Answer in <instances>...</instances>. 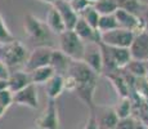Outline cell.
<instances>
[{
  "instance_id": "obj_36",
  "label": "cell",
  "mask_w": 148,
  "mask_h": 129,
  "mask_svg": "<svg viewBox=\"0 0 148 129\" xmlns=\"http://www.w3.org/2000/svg\"><path fill=\"white\" fill-rule=\"evenodd\" d=\"M7 88V80H0V90Z\"/></svg>"
},
{
  "instance_id": "obj_32",
  "label": "cell",
  "mask_w": 148,
  "mask_h": 129,
  "mask_svg": "<svg viewBox=\"0 0 148 129\" xmlns=\"http://www.w3.org/2000/svg\"><path fill=\"white\" fill-rule=\"evenodd\" d=\"M77 87L75 79L70 75H66L63 77V89L67 92H71V93H75V89Z\"/></svg>"
},
{
  "instance_id": "obj_40",
  "label": "cell",
  "mask_w": 148,
  "mask_h": 129,
  "mask_svg": "<svg viewBox=\"0 0 148 129\" xmlns=\"http://www.w3.org/2000/svg\"><path fill=\"white\" fill-rule=\"evenodd\" d=\"M89 1H92V3H94V1H95V0H89Z\"/></svg>"
},
{
  "instance_id": "obj_33",
  "label": "cell",
  "mask_w": 148,
  "mask_h": 129,
  "mask_svg": "<svg viewBox=\"0 0 148 129\" xmlns=\"http://www.w3.org/2000/svg\"><path fill=\"white\" fill-rule=\"evenodd\" d=\"M9 74H10V70L7 67V65L0 61V80H7Z\"/></svg>"
},
{
  "instance_id": "obj_41",
  "label": "cell",
  "mask_w": 148,
  "mask_h": 129,
  "mask_svg": "<svg viewBox=\"0 0 148 129\" xmlns=\"http://www.w3.org/2000/svg\"><path fill=\"white\" fill-rule=\"evenodd\" d=\"M64 1H71V0H64Z\"/></svg>"
},
{
  "instance_id": "obj_21",
  "label": "cell",
  "mask_w": 148,
  "mask_h": 129,
  "mask_svg": "<svg viewBox=\"0 0 148 129\" xmlns=\"http://www.w3.org/2000/svg\"><path fill=\"white\" fill-rule=\"evenodd\" d=\"M111 48V53H112L113 61H115V65L119 70H122L125 68V66L130 62L132 59V54H130V50L127 48Z\"/></svg>"
},
{
  "instance_id": "obj_26",
  "label": "cell",
  "mask_w": 148,
  "mask_h": 129,
  "mask_svg": "<svg viewBox=\"0 0 148 129\" xmlns=\"http://www.w3.org/2000/svg\"><path fill=\"white\" fill-rule=\"evenodd\" d=\"M79 17H80L81 19H84L85 22H86L88 25L90 26L92 28H94V30H97V26H98V21H99V14L98 12L94 9V7L92 5H89L88 8H85L82 12L79 14ZM98 31V30H97Z\"/></svg>"
},
{
  "instance_id": "obj_34",
  "label": "cell",
  "mask_w": 148,
  "mask_h": 129,
  "mask_svg": "<svg viewBox=\"0 0 148 129\" xmlns=\"http://www.w3.org/2000/svg\"><path fill=\"white\" fill-rule=\"evenodd\" d=\"M82 129H98L97 128V123H95V117L93 115V112H90V116L89 119H88L86 124H85V127Z\"/></svg>"
},
{
  "instance_id": "obj_17",
  "label": "cell",
  "mask_w": 148,
  "mask_h": 129,
  "mask_svg": "<svg viewBox=\"0 0 148 129\" xmlns=\"http://www.w3.org/2000/svg\"><path fill=\"white\" fill-rule=\"evenodd\" d=\"M30 84H32L31 83V77H30V74L26 72V71H14V72H10L7 79V88L12 93H16V92L23 89V88H26Z\"/></svg>"
},
{
  "instance_id": "obj_5",
  "label": "cell",
  "mask_w": 148,
  "mask_h": 129,
  "mask_svg": "<svg viewBox=\"0 0 148 129\" xmlns=\"http://www.w3.org/2000/svg\"><path fill=\"white\" fill-rule=\"evenodd\" d=\"M53 48L49 45H38L32 49V52L28 53V57L25 62V68L26 72L36 70V68L49 66L50 62V54H52Z\"/></svg>"
},
{
  "instance_id": "obj_12",
  "label": "cell",
  "mask_w": 148,
  "mask_h": 129,
  "mask_svg": "<svg viewBox=\"0 0 148 129\" xmlns=\"http://www.w3.org/2000/svg\"><path fill=\"white\" fill-rule=\"evenodd\" d=\"M129 50L133 59L143 62L148 61V31H143L134 36Z\"/></svg>"
},
{
  "instance_id": "obj_13",
  "label": "cell",
  "mask_w": 148,
  "mask_h": 129,
  "mask_svg": "<svg viewBox=\"0 0 148 129\" xmlns=\"http://www.w3.org/2000/svg\"><path fill=\"white\" fill-rule=\"evenodd\" d=\"M53 8H56V10L59 13L62 21L66 26V30H73V27H75L76 22L79 19V16L73 12L70 3L64 1V0H57L53 4Z\"/></svg>"
},
{
  "instance_id": "obj_4",
  "label": "cell",
  "mask_w": 148,
  "mask_h": 129,
  "mask_svg": "<svg viewBox=\"0 0 148 129\" xmlns=\"http://www.w3.org/2000/svg\"><path fill=\"white\" fill-rule=\"evenodd\" d=\"M134 34L124 28H115V30L107 31L101 34V43L108 47L113 48H127L129 49L134 40Z\"/></svg>"
},
{
  "instance_id": "obj_11",
  "label": "cell",
  "mask_w": 148,
  "mask_h": 129,
  "mask_svg": "<svg viewBox=\"0 0 148 129\" xmlns=\"http://www.w3.org/2000/svg\"><path fill=\"white\" fill-rule=\"evenodd\" d=\"M13 103L21 106H26L30 108H38L39 107V97L36 85L30 84L23 89L13 93Z\"/></svg>"
},
{
  "instance_id": "obj_15",
  "label": "cell",
  "mask_w": 148,
  "mask_h": 129,
  "mask_svg": "<svg viewBox=\"0 0 148 129\" xmlns=\"http://www.w3.org/2000/svg\"><path fill=\"white\" fill-rule=\"evenodd\" d=\"M97 83H98V80L88 81V83H84V84H77V87L75 89V93L77 94V97L90 108V111H93L95 107L94 93L97 89Z\"/></svg>"
},
{
  "instance_id": "obj_38",
  "label": "cell",
  "mask_w": 148,
  "mask_h": 129,
  "mask_svg": "<svg viewBox=\"0 0 148 129\" xmlns=\"http://www.w3.org/2000/svg\"><path fill=\"white\" fill-rule=\"evenodd\" d=\"M40 1H42V3H47V4H54V3L57 1V0H40Z\"/></svg>"
},
{
  "instance_id": "obj_30",
  "label": "cell",
  "mask_w": 148,
  "mask_h": 129,
  "mask_svg": "<svg viewBox=\"0 0 148 129\" xmlns=\"http://www.w3.org/2000/svg\"><path fill=\"white\" fill-rule=\"evenodd\" d=\"M10 105H13V93L8 88L0 90V106L7 110Z\"/></svg>"
},
{
  "instance_id": "obj_39",
  "label": "cell",
  "mask_w": 148,
  "mask_h": 129,
  "mask_svg": "<svg viewBox=\"0 0 148 129\" xmlns=\"http://www.w3.org/2000/svg\"><path fill=\"white\" fill-rule=\"evenodd\" d=\"M5 111H7V110H5L4 107H1V106H0V117H1L3 115H4V114H5Z\"/></svg>"
},
{
  "instance_id": "obj_16",
  "label": "cell",
  "mask_w": 148,
  "mask_h": 129,
  "mask_svg": "<svg viewBox=\"0 0 148 129\" xmlns=\"http://www.w3.org/2000/svg\"><path fill=\"white\" fill-rule=\"evenodd\" d=\"M72 59H70L64 53H62L59 49H53L50 54L49 66L53 68L54 74L61 76H66L68 72V67Z\"/></svg>"
},
{
  "instance_id": "obj_29",
  "label": "cell",
  "mask_w": 148,
  "mask_h": 129,
  "mask_svg": "<svg viewBox=\"0 0 148 129\" xmlns=\"http://www.w3.org/2000/svg\"><path fill=\"white\" fill-rule=\"evenodd\" d=\"M16 40L14 35L9 31L8 26L5 25V21L3 18V16L0 14V45L1 44H8V43Z\"/></svg>"
},
{
  "instance_id": "obj_23",
  "label": "cell",
  "mask_w": 148,
  "mask_h": 129,
  "mask_svg": "<svg viewBox=\"0 0 148 129\" xmlns=\"http://www.w3.org/2000/svg\"><path fill=\"white\" fill-rule=\"evenodd\" d=\"M94 9L98 12L99 16H107V14H113L117 10V3L116 0H95L93 3Z\"/></svg>"
},
{
  "instance_id": "obj_6",
  "label": "cell",
  "mask_w": 148,
  "mask_h": 129,
  "mask_svg": "<svg viewBox=\"0 0 148 129\" xmlns=\"http://www.w3.org/2000/svg\"><path fill=\"white\" fill-rule=\"evenodd\" d=\"M113 16H115L120 28L130 31V32H133L134 35H138V34L146 31L144 22L142 21V18L139 16L132 14L124 9H120V8H117V10L113 13Z\"/></svg>"
},
{
  "instance_id": "obj_19",
  "label": "cell",
  "mask_w": 148,
  "mask_h": 129,
  "mask_svg": "<svg viewBox=\"0 0 148 129\" xmlns=\"http://www.w3.org/2000/svg\"><path fill=\"white\" fill-rule=\"evenodd\" d=\"M63 77L64 76H61V75H54L45 83V92H47V96L49 99H54L56 101L59 96L62 94L63 92Z\"/></svg>"
},
{
  "instance_id": "obj_22",
  "label": "cell",
  "mask_w": 148,
  "mask_h": 129,
  "mask_svg": "<svg viewBox=\"0 0 148 129\" xmlns=\"http://www.w3.org/2000/svg\"><path fill=\"white\" fill-rule=\"evenodd\" d=\"M28 74H30L31 77V83L34 85H38V84H45L54 75V71L50 66H44V67L36 68V70L31 71Z\"/></svg>"
},
{
  "instance_id": "obj_8",
  "label": "cell",
  "mask_w": 148,
  "mask_h": 129,
  "mask_svg": "<svg viewBox=\"0 0 148 129\" xmlns=\"http://www.w3.org/2000/svg\"><path fill=\"white\" fill-rule=\"evenodd\" d=\"M38 129H59L58 108L54 99H49L42 114L36 119Z\"/></svg>"
},
{
  "instance_id": "obj_37",
  "label": "cell",
  "mask_w": 148,
  "mask_h": 129,
  "mask_svg": "<svg viewBox=\"0 0 148 129\" xmlns=\"http://www.w3.org/2000/svg\"><path fill=\"white\" fill-rule=\"evenodd\" d=\"M130 1V0H116V3H117V7H121L122 4H125V3Z\"/></svg>"
},
{
  "instance_id": "obj_7",
  "label": "cell",
  "mask_w": 148,
  "mask_h": 129,
  "mask_svg": "<svg viewBox=\"0 0 148 129\" xmlns=\"http://www.w3.org/2000/svg\"><path fill=\"white\" fill-rule=\"evenodd\" d=\"M82 62L93 70L97 75H102V52H101V43H86L82 56Z\"/></svg>"
},
{
  "instance_id": "obj_28",
  "label": "cell",
  "mask_w": 148,
  "mask_h": 129,
  "mask_svg": "<svg viewBox=\"0 0 148 129\" xmlns=\"http://www.w3.org/2000/svg\"><path fill=\"white\" fill-rule=\"evenodd\" d=\"M115 129H147V128L142 124L140 120L132 115L129 117H125V119H119L117 125H116Z\"/></svg>"
},
{
  "instance_id": "obj_42",
  "label": "cell",
  "mask_w": 148,
  "mask_h": 129,
  "mask_svg": "<svg viewBox=\"0 0 148 129\" xmlns=\"http://www.w3.org/2000/svg\"><path fill=\"white\" fill-rule=\"evenodd\" d=\"M147 129H148V128H147Z\"/></svg>"
},
{
  "instance_id": "obj_35",
  "label": "cell",
  "mask_w": 148,
  "mask_h": 129,
  "mask_svg": "<svg viewBox=\"0 0 148 129\" xmlns=\"http://www.w3.org/2000/svg\"><path fill=\"white\" fill-rule=\"evenodd\" d=\"M142 18V21L144 22V26H146V31H148V5H143V9H142V13L139 16Z\"/></svg>"
},
{
  "instance_id": "obj_20",
  "label": "cell",
  "mask_w": 148,
  "mask_h": 129,
  "mask_svg": "<svg viewBox=\"0 0 148 129\" xmlns=\"http://www.w3.org/2000/svg\"><path fill=\"white\" fill-rule=\"evenodd\" d=\"M106 77L110 79V81L112 83V85L115 87V89L117 92L120 98H122V97H129L130 88H129V85H127L126 80L122 76L121 70L116 71V72H113V74H110V75H107Z\"/></svg>"
},
{
  "instance_id": "obj_31",
  "label": "cell",
  "mask_w": 148,
  "mask_h": 129,
  "mask_svg": "<svg viewBox=\"0 0 148 129\" xmlns=\"http://www.w3.org/2000/svg\"><path fill=\"white\" fill-rule=\"evenodd\" d=\"M68 3H70L71 8H72L73 12L77 14V16L85 9V8H88L89 5L93 4V3L89 1V0H71V1H68Z\"/></svg>"
},
{
  "instance_id": "obj_27",
  "label": "cell",
  "mask_w": 148,
  "mask_h": 129,
  "mask_svg": "<svg viewBox=\"0 0 148 129\" xmlns=\"http://www.w3.org/2000/svg\"><path fill=\"white\" fill-rule=\"evenodd\" d=\"M117 21H116L115 16L113 14H107V16H101L98 21V26H97V30H98L99 34L102 32H107V31L115 30L117 28Z\"/></svg>"
},
{
  "instance_id": "obj_10",
  "label": "cell",
  "mask_w": 148,
  "mask_h": 129,
  "mask_svg": "<svg viewBox=\"0 0 148 129\" xmlns=\"http://www.w3.org/2000/svg\"><path fill=\"white\" fill-rule=\"evenodd\" d=\"M95 117L97 128L98 129H115L117 125L119 117L112 107H94L90 111Z\"/></svg>"
},
{
  "instance_id": "obj_18",
  "label": "cell",
  "mask_w": 148,
  "mask_h": 129,
  "mask_svg": "<svg viewBox=\"0 0 148 129\" xmlns=\"http://www.w3.org/2000/svg\"><path fill=\"white\" fill-rule=\"evenodd\" d=\"M45 25L49 28L50 32L57 34V35H61L62 32L66 31V26H64L63 21H62L59 13L56 10V8H50L47 13V18H45Z\"/></svg>"
},
{
  "instance_id": "obj_2",
  "label": "cell",
  "mask_w": 148,
  "mask_h": 129,
  "mask_svg": "<svg viewBox=\"0 0 148 129\" xmlns=\"http://www.w3.org/2000/svg\"><path fill=\"white\" fill-rule=\"evenodd\" d=\"M58 36H59V50L62 53H64L72 61H82L85 43L72 30H66Z\"/></svg>"
},
{
  "instance_id": "obj_25",
  "label": "cell",
  "mask_w": 148,
  "mask_h": 129,
  "mask_svg": "<svg viewBox=\"0 0 148 129\" xmlns=\"http://www.w3.org/2000/svg\"><path fill=\"white\" fill-rule=\"evenodd\" d=\"M125 71L130 74L134 77H146V62L143 61H138V59H130V62L125 66L124 68Z\"/></svg>"
},
{
  "instance_id": "obj_1",
  "label": "cell",
  "mask_w": 148,
  "mask_h": 129,
  "mask_svg": "<svg viewBox=\"0 0 148 129\" xmlns=\"http://www.w3.org/2000/svg\"><path fill=\"white\" fill-rule=\"evenodd\" d=\"M28 57V50L19 40H13L8 44L0 45V61L4 62L7 67L12 68L16 66L25 65Z\"/></svg>"
},
{
  "instance_id": "obj_3",
  "label": "cell",
  "mask_w": 148,
  "mask_h": 129,
  "mask_svg": "<svg viewBox=\"0 0 148 129\" xmlns=\"http://www.w3.org/2000/svg\"><path fill=\"white\" fill-rule=\"evenodd\" d=\"M23 28L25 32L28 35V38L34 40L35 43H45L47 40H50V34L52 32L47 27L45 22L40 21L38 17H35L31 13H27L25 16Z\"/></svg>"
},
{
  "instance_id": "obj_9",
  "label": "cell",
  "mask_w": 148,
  "mask_h": 129,
  "mask_svg": "<svg viewBox=\"0 0 148 129\" xmlns=\"http://www.w3.org/2000/svg\"><path fill=\"white\" fill-rule=\"evenodd\" d=\"M67 75L72 76L76 84H84L88 81L98 80V75L93 70H90L82 61H71Z\"/></svg>"
},
{
  "instance_id": "obj_14",
  "label": "cell",
  "mask_w": 148,
  "mask_h": 129,
  "mask_svg": "<svg viewBox=\"0 0 148 129\" xmlns=\"http://www.w3.org/2000/svg\"><path fill=\"white\" fill-rule=\"evenodd\" d=\"M73 32L80 38L82 41L86 44V43H101V34L97 30L92 28L84 19H81L79 17L77 22H76L75 27H73Z\"/></svg>"
},
{
  "instance_id": "obj_24",
  "label": "cell",
  "mask_w": 148,
  "mask_h": 129,
  "mask_svg": "<svg viewBox=\"0 0 148 129\" xmlns=\"http://www.w3.org/2000/svg\"><path fill=\"white\" fill-rule=\"evenodd\" d=\"M116 115L119 119H125V117H129L133 115V106H132V101H130L129 97H122L119 99L117 105L113 107Z\"/></svg>"
}]
</instances>
